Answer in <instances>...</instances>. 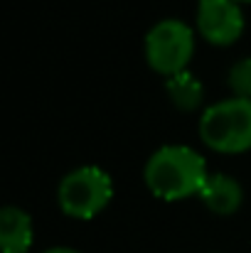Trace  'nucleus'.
I'll use <instances>...</instances> for the list:
<instances>
[{"instance_id": "f257e3e1", "label": "nucleus", "mask_w": 251, "mask_h": 253, "mask_svg": "<svg viewBox=\"0 0 251 253\" xmlns=\"http://www.w3.org/2000/svg\"><path fill=\"white\" fill-rule=\"evenodd\" d=\"M143 174L151 192L160 199H182L195 192L200 194L209 172L204 158L195 148L170 143L148 158Z\"/></svg>"}, {"instance_id": "f03ea898", "label": "nucleus", "mask_w": 251, "mask_h": 253, "mask_svg": "<svg viewBox=\"0 0 251 253\" xmlns=\"http://www.w3.org/2000/svg\"><path fill=\"white\" fill-rule=\"evenodd\" d=\"M200 138L222 153L251 148V98L232 96L207 106L200 116Z\"/></svg>"}, {"instance_id": "7ed1b4c3", "label": "nucleus", "mask_w": 251, "mask_h": 253, "mask_svg": "<svg viewBox=\"0 0 251 253\" xmlns=\"http://www.w3.org/2000/svg\"><path fill=\"white\" fill-rule=\"evenodd\" d=\"M59 207L69 216L91 219L113 197V182L106 169L96 165H82L67 172L59 182Z\"/></svg>"}, {"instance_id": "20e7f679", "label": "nucleus", "mask_w": 251, "mask_h": 253, "mask_svg": "<svg viewBox=\"0 0 251 253\" xmlns=\"http://www.w3.org/2000/svg\"><path fill=\"white\" fill-rule=\"evenodd\" d=\"M195 49V32L182 20L165 17L155 22L146 35V57L153 69L167 77L185 69Z\"/></svg>"}, {"instance_id": "39448f33", "label": "nucleus", "mask_w": 251, "mask_h": 253, "mask_svg": "<svg viewBox=\"0 0 251 253\" xmlns=\"http://www.w3.org/2000/svg\"><path fill=\"white\" fill-rule=\"evenodd\" d=\"M197 27L209 42L229 44L244 30V12L237 0H200Z\"/></svg>"}, {"instance_id": "423d86ee", "label": "nucleus", "mask_w": 251, "mask_h": 253, "mask_svg": "<svg viewBox=\"0 0 251 253\" xmlns=\"http://www.w3.org/2000/svg\"><path fill=\"white\" fill-rule=\"evenodd\" d=\"M200 199L217 214H232L234 209H239L244 192H242V184L232 174L209 172L200 189Z\"/></svg>"}, {"instance_id": "0eeeda50", "label": "nucleus", "mask_w": 251, "mask_h": 253, "mask_svg": "<svg viewBox=\"0 0 251 253\" xmlns=\"http://www.w3.org/2000/svg\"><path fill=\"white\" fill-rule=\"evenodd\" d=\"M32 244V219L20 207H2L0 211V246L2 253H25Z\"/></svg>"}, {"instance_id": "6e6552de", "label": "nucleus", "mask_w": 251, "mask_h": 253, "mask_svg": "<svg viewBox=\"0 0 251 253\" xmlns=\"http://www.w3.org/2000/svg\"><path fill=\"white\" fill-rule=\"evenodd\" d=\"M165 88H167V93H170V98H172V103H175L177 108H185V111L197 108V106L202 103V96H204L202 82H200L192 72H187V69H182V72L167 77Z\"/></svg>"}, {"instance_id": "1a4fd4ad", "label": "nucleus", "mask_w": 251, "mask_h": 253, "mask_svg": "<svg viewBox=\"0 0 251 253\" xmlns=\"http://www.w3.org/2000/svg\"><path fill=\"white\" fill-rule=\"evenodd\" d=\"M229 86L234 96L251 98V57H242L229 69Z\"/></svg>"}, {"instance_id": "9d476101", "label": "nucleus", "mask_w": 251, "mask_h": 253, "mask_svg": "<svg viewBox=\"0 0 251 253\" xmlns=\"http://www.w3.org/2000/svg\"><path fill=\"white\" fill-rule=\"evenodd\" d=\"M45 253H82L77 249H69V246H54V249H47Z\"/></svg>"}, {"instance_id": "9b49d317", "label": "nucleus", "mask_w": 251, "mask_h": 253, "mask_svg": "<svg viewBox=\"0 0 251 253\" xmlns=\"http://www.w3.org/2000/svg\"><path fill=\"white\" fill-rule=\"evenodd\" d=\"M237 2H239V0H237Z\"/></svg>"}]
</instances>
